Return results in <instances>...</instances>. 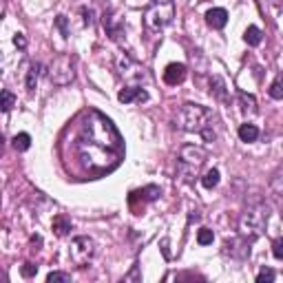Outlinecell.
<instances>
[{
  "label": "cell",
  "instance_id": "cell-3",
  "mask_svg": "<svg viewBox=\"0 0 283 283\" xmlns=\"http://www.w3.org/2000/svg\"><path fill=\"white\" fill-rule=\"evenodd\" d=\"M208 159V153L206 148L201 146H195V144H188L181 148L179 157H177V175L181 181H186V184H193L195 177L199 175L201 166L206 164Z\"/></svg>",
  "mask_w": 283,
  "mask_h": 283
},
{
  "label": "cell",
  "instance_id": "cell-27",
  "mask_svg": "<svg viewBox=\"0 0 283 283\" xmlns=\"http://www.w3.org/2000/svg\"><path fill=\"white\" fill-rule=\"evenodd\" d=\"M277 279V274H274V270H270V268H264L259 274H257V281L264 283V281H274Z\"/></svg>",
  "mask_w": 283,
  "mask_h": 283
},
{
  "label": "cell",
  "instance_id": "cell-1",
  "mask_svg": "<svg viewBox=\"0 0 283 283\" xmlns=\"http://www.w3.org/2000/svg\"><path fill=\"white\" fill-rule=\"evenodd\" d=\"M71 155L76 166L86 175H102L113 171L124 155L122 137L98 111H89L82 115V122L76 129L71 144Z\"/></svg>",
  "mask_w": 283,
  "mask_h": 283
},
{
  "label": "cell",
  "instance_id": "cell-11",
  "mask_svg": "<svg viewBox=\"0 0 283 283\" xmlns=\"http://www.w3.org/2000/svg\"><path fill=\"white\" fill-rule=\"evenodd\" d=\"M206 22H208V27H213V29H224L228 22V11L221 9V7H215V9L206 13Z\"/></svg>",
  "mask_w": 283,
  "mask_h": 283
},
{
  "label": "cell",
  "instance_id": "cell-33",
  "mask_svg": "<svg viewBox=\"0 0 283 283\" xmlns=\"http://www.w3.org/2000/svg\"><path fill=\"white\" fill-rule=\"evenodd\" d=\"M281 215H283V201H281Z\"/></svg>",
  "mask_w": 283,
  "mask_h": 283
},
{
  "label": "cell",
  "instance_id": "cell-15",
  "mask_svg": "<svg viewBox=\"0 0 283 283\" xmlns=\"http://www.w3.org/2000/svg\"><path fill=\"white\" fill-rule=\"evenodd\" d=\"M239 137H241V142H246V144H250V142H257L259 129L254 124H241L239 126Z\"/></svg>",
  "mask_w": 283,
  "mask_h": 283
},
{
  "label": "cell",
  "instance_id": "cell-10",
  "mask_svg": "<svg viewBox=\"0 0 283 283\" xmlns=\"http://www.w3.org/2000/svg\"><path fill=\"white\" fill-rule=\"evenodd\" d=\"M184 80H186V64L173 62V64L166 66V71H164V82H166V84L177 86V84L184 82Z\"/></svg>",
  "mask_w": 283,
  "mask_h": 283
},
{
  "label": "cell",
  "instance_id": "cell-30",
  "mask_svg": "<svg viewBox=\"0 0 283 283\" xmlns=\"http://www.w3.org/2000/svg\"><path fill=\"white\" fill-rule=\"evenodd\" d=\"M20 272H22V277H27V279H31L33 274L38 272V266L36 264H25L22 268H20Z\"/></svg>",
  "mask_w": 283,
  "mask_h": 283
},
{
  "label": "cell",
  "instance_id": "cell-19",
  "mask_svg": "<svg viewBox=\"0 0 283 283\" xmlns=\"http://www.w3.org/2000/svg\"><path fill=\"white\" fill-rule=\"evenodd\" d=\"M40 69H42V66H40L38 62H33V64L29 66V71H27L25 84H27V89H29V91L36 89V84H38V80H40Z\"/></svg>",
  "mask_w": 283,
  "mask_h": 283
},
{
  "label": "cell",
  "instance_id": "cell-9",
  "mask_svg": "<svg viewBox=\"0 0 283 283\" xmlns=\"http://www.w3.org/2000/svg\"><path fill=\"white\" fill-rule=\"evenodd\" d=\"M117 100L122 104H131V102H146L148 93L142 89V86H124L122 91L117 93Z\"/></svg>",
  "mask_w": 283,
  "mask_h": 283
},
{
  "label": "cell",
  "instance_id": "cell-18",
  "mask_svg": "<svg viewBox=\"0 0 283 283\" xmlns=\"http://www.w3.org/2000/svg\"><path fill=\"white\" fill-rule=\"evenodd\" d=\"M244 40H246V42L250 44V46H259V44H261V40H264V33H261L259 27H254V25H252V27H248V29H246Z\"/></svg>",
  "mask_w": 283,
  "mask_h": 283
},
{
  "label": "cell",
  "instance_id": "cell-23",
  "mask_svg": "<svg viewBox=\"0 0 283 283\" xmlns=\"http://www.w3.org/2000/svg\"><path fill=\"white\" fill-rule=\"evenodd\" d=\"M13 104H16V98H13V93L9 89H5L3 93H0V106H3V111L9 113L13 109Z\"/></svg>",
  "mask_w": 283,
  "mask_h": 283
},
{
  "label": "cell",
  "instance_id": "cell-17",
  "mask_svg": "<svg viewBox=\"0 0 283 283\" xmlns=\"http://www.w3.org/2000/svg\"><path fill=\"white\" fill-rule=\"evenodd\" d=\"M71 230V221L64 217V215H58L56 219H53V232L58 234V237H64V234H69Z\"/></svg>",
  "mask_w": 283,
  "mask_h": 283
},
{
  "label": "cell",
  "instance_id": "cell-28",
  "mask_svg": "<svg viewBox=\"0 0 283 283\" xmlns=\"http://www.w3.org/2000/svg\"><path fill=\"white\" fill-rule=\"evenodd\" d=\"M272 254L283 261V237H277V239L272 241Z\"/></svg>",
  "mask_w": 283,
  "mask_h": 283
},
{
  "label": "cell",
  "instance_id": "cell-2",
  "mask_svg": "<svg viewBox=\"0 0 283 283\" xmlns=\"http://www.w3.org/2000/svg\"><path fill=\"white\" fill-rule=\"evenodd\" d=\"M213 120H215L213 111L208 109V106L188 102L181 106L177 111V115H175V126L186 133H199L206 142H213L215 135H217L213 129Z\"/></svg>",
  "mask_w": 283,
  "mask_h": 283
},
{
  "label": "cell",
  "instance_id": "cell-14",
  "mask_svg": "<svg viewBox=\"0 0 283 283\" xmlns=\"http://www.w3.org/2000/svg\"><path fill=\"white\" fill-rule=\"evenodd\" d=\"M159 197V188L157 186H146V188H142V191H135V193H131V197L129 201L133 204V201H153V199H157Z\"/></svg>",
  "mask_w": 283,
  "mask_h": 283
},
{
  "label": "cell",
  "instance_id": "cell-16",
  "mask_svg": "<svg viewBox=\"0 0 283 283\" xmlns=\"http://www.w3.org/2000/svg\"><path fill=\"white\" fill-rule=\"evenodd\" d=\"M239 100H241V111L246 113V115H254L259 109H257V100L252 96H248V93H239Z\"/></svg>",
  "mask_w": 283,
  "mask_h": 283
},
{
  "label": "cell",
  "instance_id": "cell-26",
  "mask_svg": "<svg viewBox=\"0 0 283 283\" xmlns=\"http://www.w3.org/2000/svg\"><path fill=\"white\" fill-rule=\"evenodd\" d=\"M46 281H49V283H56V281H71V274H69V272H49V274H46Z\"/></svg>",
  "mask_w": 283,
  "mask_h": 283
},
{
  "label": "cell",
  "instance_id": "cell-12",
  "mask_svg": "<svg viewBox=\"0 0 283 283\" xmlns=\"http://www.w3.org/2000/svg\"><path fill=\"white\" fill-rule=\"evenodd\" d=\"M102 22H104V29L109 31V36L115 40V42H122V29H120V25H117V20L113 13H104V18H102Z\"/></svg>",
  "mask_w": 283,
  "mask_h": 283
},
{
  "label": "cell",
  "instance_id": "cell-5",
  "mask_svg": "<svg viewBox=\"0 0 283 283\" xmlns=\"http://www.w3.org/2000/svg\"><path fill=\"white\" fill-rule=\"evenodd\" d=\"M175 18V0H151L144 11V25L148 31H161Z\"/></svg>",
  "mask_w": 283,
  "mask_h": 283
},
{
  "label": "cell",
  "instance_id": "cell-31",
  "mask_svg": "<svg viewBox=\"0 0 283 283\" xmlns=\"http://www.w3.org/2000/svg\"><path fill=\"white\" fill-rule=\"evenodd\" d=\"M13 44H16L18 46V49H25V46H27V38H25V33H16V36H13Z\"/></svg>",
  "mask_w": 283,
  "mask_h": 283
},
{
  "label": "cell",
  "instance_id": "cell-7",
  "mask_svg": "<svg viewBox=\"0 0 283 283\" xmlns=\"http://www.w3.org/2000/svg\"><path fill=\"white\" fill-rule=\"evenodd\" d=\"M93 254H96V241L91 237H84V234H80L71 241V248H69V257L76 266L84 268L89 261L93 259Z\"/></svg>",
  "mask_w": 283,
  "mask_h": 283
},
{
  "label": "cell",
  "instance_id": "cell-6",
  "mask_svg": "<svg viewBox=\"0 0 283 283\" xmlns=\"http://www.w3.org/2000/svg\"><path fill=\"white\" fill-rule=\"evenodd\" d=\"M49 80L58 86H64L73 80V58L69 53H58L49 66Z\"/></svg>",
  "mask_w": 283,
  "mask_h": 283
},
{
  "label": "cell",
  "instance_id": "cell-22",
  "mask_svg": "<svg viewBox=\"0 0 283 283\" xmlns=\"http://www.w3.org/2000/svg\"><path fill=\"white\" fill-rule=\"evenodd\" d=\"M210 93H215V96H217L219 100H226V84H224V80L215 76L210 80Z\"/></svg>",
  "mask_w": 283,
  "mask_h": 283
},
{
  "label": "cell",
  "instance_id": "cell-29",
  "mask_svg": "<svg viewBox=\"0 0 283 283\" xmlns=\"http://www.w3.org/2000/svg\"><path fill=\"white\" fill-rule=\"evenodd\" d=\"M56 27L60 29V33H62V38H69V25H66V18L64 16H58L56 18Z\"/></svg>",
  "mask_w": 283,
  "mask_h": 283
},
{
  "label": "cell",
  "instance_id": "cell-24",
  "mask_svg": "<svg viewBox=\"0 0 283 283\" xmlns=\"http://www.w3.org/2000/svg\"><path fill=\"white\" fill-rule=\"evenodd\" d=\"M213 239H215V234H213V230H208V228H201V230L197 232V244L199 246H210Z\"/></svg>",
  "mask_w": 283,
  "mask_h": 283
},
{
  "label": "cell",
  "instance_id": "cell-4",
  "mask_svg": "<svg viewBox=\"0 0 283 283\" xmlns=\"http://www.w3.org/2000/svg\"><path fill=\"white\" fill-rule=\"evenodd\" d=\"M268 219H270V208H268V204H264V201H257V204L248 206L244 210V215H241L239 230H241V234L252 237L257 241L266 230Z\"/></svg>",
  "mask_w": 283,
  "mask_h": 283
},
{
  "label": "cell",
  "instance_id": "cell-21",
  "mask_svg": "<svg viewBox=\"0 0 283 283\" xmlns=\"http://www.w3.org/2000/svg\"><path fill=\"white\" fill-rule=\"evenodd\" d=\"M29 146H31V135L29 133H18L16 137H13V148L16 151H29Z\"/></svg>",
  "mask_w": 283,
  "mask_h": 283
},
{
  "label": "cell",
  "instance_id": "cell-20",
  "mask_svg": "<svg viewBox=\"0 0 283 283\" xmlns=\"http://www.w3.org/2000/svg\"><path fill=\"white\" fill-rule=\"evenodd\" d=\"M217 184H219V171H217V168L206 171L204 177H201V186H204V188H215Z\"/></svg>",
  "mask_w": 283,
  "mask_h": 283
},
{
  "label": "cell",
  "instance_id": "cell-8",
  "mask_svg": "<svg viewBox=\"0 0 283 283\" xmlns=\"http://www.w3.org/2000/svg\"><path fill=\"white\" fill-rule=\"evenodd\" d=\"M252 244H254V239L252 237H246V234L226 239L224 254H228L230 259H237V261H246L248 257H250V252H252Z\"/></svg>",
  "mask_w": 283,
  "mask_h": 283
},
{
  "label": "cell",
  "instance_id": "cell-32",
  "mask_svg": "<svg viewBox=\"0 0 283 283\" xmlns=\"http://www.w3.org/2000/svg\"><path fill=\"white\" fill-rule=\"evenodd\" d=\"M82 13H84V25H93V13L91 11H86V9H82Z\"/></svg>",
  "mask_w": 283,
  "mask_h": 283
},
{
  "label": "cell",
  "instance_id": "cell-13",
  "mask_svg": "<svg viewBox=\"0 0 283 283\" xmlns=\"http://www.w3.org/2000/svg\"><path fill=\"white\" fill-rule=\"evenodd\" d=\"M117 69H120V76H126V78H139V71L137 66L133 64V60L129 56H120L117 58Z\"/></svg>",
  "mask_w": 283,
  "mask_h": 283
},
{
  "label": "cell",
  "instance_id": "cell-25",
  "mask_svg": "<svg viewBox=\"0 0 283 283\" xmlns=\"http://www.w3.org/2000/svg\"><path fill=\"white\" fill-rule=\"evenodd\" d=\"M270 98L272 100H283V80L272 82V86H270Z\"/></svg>",
  "mask_w": 283,
  "mask_h": 283
}]
</instances>
